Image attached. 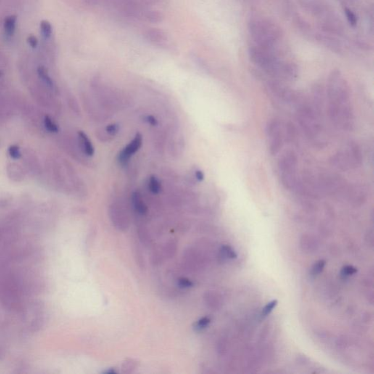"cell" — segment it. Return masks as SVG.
<instances>
[{
  "mask_svg": "<svg viewBox=\"0 0 374 374\" xmlns=\"http://www.w3.org/2000/svg\"><path fill=\"white\" fill-rule=\"evenodd\" d=\"M328 115L338 128L352 130L354 115L351 102L350 88L347 82L338 72L330 75L327 83Z\"/></svg>",
  "mask_w": 374,
  "mask_h": 374,
  "instance_id": "cell-1",
  "label": "cell"
},
{
  "mask_svg": "<svg viewBox=\"0 0 374 374\" xmlns=\"http://www.w3.org/2000/svg\"><path fill=\"white\" fill-rule=\"evenodd\" d=\"M296 118L308 139L317 144H323V129L314 108L307 103H300L297 108Z\"/></svg>",
  "mask_w": 374,
  "mask_h": 374,
  "instance_id": "cell-2",
  "label": "cell"
},
{
  "mask_svg": "<svg viewBox=\"0 0 374 374\" xmlns=\"http://www.w3.org/2000/svg\"><path fill=\"white\" fill-rule=\"evenodd\" d=\"M330 163L342 171L357 168L362 163V150L356 142H349L332 156Z\"/></svg>",
  "mask_w": 374,
  "mask_h": 374,
  "instance_id": "cell-3",
  "label": "cell"
},
{
  "mask_svg": "<svg viewBox=\"0 0 374 374\" xmlns=\"http://www.w3.org/2000/svg\"><path fill=\"white\" fill-rule=\"evenodd\" d=\"M280 181L287 190L296 188L298 183V157L292 150L285 151L278 161Z\"/></svg>",
  "mask_w": 374,
  "mask_h": 374,
  "instance_id": "cell-4",
  "label": "cell"
},
{
  "mask_svg": "<svg viewBox=\"0 0 374 374\" xmlns=\"http://www.w3.org/2000/svg\"><path fill=\"white\" fill-rule=\"evenodd\" d=\"M282 122L278 119H270L266 125V134L268 139L269 150L271 155L280 152L284 145V133Z\"/></svg>",
  "mask_w": 374,
  "mask_h": 374,
  "instance_id": "cell-5",
  "label": "cell"
},
{
  "mask_svg": "<svg viewBox=\"0 0 374 374\" xmlns=\"http://www.w3.org/2000/svg\"><path fill=\"white\" fill-rule=\"evenodd\" d=\"M142 143H143V136L141 134L137 133L134 139L119 153V156H118L119 162L122 164H127L131 156H133L141 147Z\"/></svg>",
  "mask_w": 374,
  "mask_h": 374,
  "instance_id": "cell-6",
  "label": "cell"
},
{
  "mask_svg": "<svg viewBox=\"0 0 374 374\" xmlns=\"http://www.w3.org/2000/svg\"><path fill=\"white\" fill-rule=\"evenodd\" d=\"M79 143L80 147L83 150V153L88 156H92L95 154V148H94L91 140L87 136L86 133L83 131H79L78 133Z\"/></svg>",
  "mask_w": 374,
  "mask_h": 374,
  "instance_id": "cell-7",
  "label": "cell"
},
{
  "mask_svg": "<svg viewBox=\"0 0 374 374\" xmlns=\"http://www.w3.org/2000/svg\"><path fill=\"white\" fill-rule=\"evenodd\" d=\"M132 201H133V207L135 210L139 214L144 215L147 213V206H146L141 196L138 193H134L132 196Z\"/></svg>",
  "mask_w": 374,
  "mask_h": 374,
  "instance_id": "cell-8",
  "label": "cell"
},
{
  "mask_svg": "<svg viewBox=\"0 0 374 374\" xmlns=\"http://www.w3.org/2000/svg\"><path fill=\"white\" fill-rule=\"evenodd\" d=\"M16 21L17 17L16 16H8L5 20V32L8 37H12L14 35L16 30Z\"/></svg>",
  "mask_w": 374,
  "mask_h": 374,
  "instance_id": "cell-9",
  "label": "cell"
},
{
  "mask_svg": "<svg viewBox=\"0 0 374 374\" xmlns=\"http://www.w3.org/2000/svg\"><path fill=\"white\" fill-rule=\"evenodd\" d=\"M148 189L153 194H158L161 191V184L154 175H151L148 180Z\"/></svg>",
  "mask_w": 374,
  "mask_h": 374,
  "instance_id": "cell-10",
  "label": "cell"
},
{
  "mask_svg": "<svg viewBox=\"0 0 374 374\" xmlns=\"http://www.w3.org/2000/svg\"><path fill=\"white\" fill-rule=\"evenodd\" d=\"M38 73L40 78L42 79V80H43L45 83H46L47 86L49 87H52L54 86V85H53L52 80L50 78L49 75H48V71L46 70V69L44 67H38Z\"/></svg>",
  "mask_w": 374,
  "mask_h": 374,
  "instance_id": "cell-11",
  "label": "cell"
},
{
  "mask_svg": "<svg viewBox=\"0 0 374 374\" xmlns=\"http://www.w3.org/2000/svg\"><path fill=\"white\" fill-rule=\"evenodd\" d=\"M40 30H41L43 36L46 39H48L51 37V33H52V27H51V24L49 22H47V21H42L41 23H40Z\"/></svg>",
  "mask_w": 374,
  "mask_h": 374,
  "instance_id": "cell-12",
  "label": "cell"
},
{
  "mask_svg": "<svg viewBox=\"0 0 374 374\" xmlns=\"http://www.w3.org/2000/svg\"><path fill=\"white\" fill-rule=\"evenodd\" d=\"M45 127L50 133H57L59 131L58 126L55 124L54 121L51 119V117L46 116L44 119Z\"/></svg>",
  "mask_w": 374,
  "mask_h": 374,
  "instance_id": "cell-13",
  "label": "cell"
},
{
  "mask_svg": "<svg viewBox=\"0 0 374 374\" xmlns=\"http://www.w3.org/2000/svg\"><path fill=\"white\" fill-rule=\"evenodd\" d=\"M277 304H278V301H277V300H273V301H270V303H268V304L266 305L265 307L263 308V309H262L261 317H262V318H265V317H267L270 313L273 312L274 308L277 306Z\"/></svg>",
  "mask_w": 374,
  "mask_h": 374,
  "instance_id": "cell-14",
  "label": "cell"
},
{
  "mask_svg": "<svg viewBox=\"0 0 374 374\" xmlns=\"http://www.w3.org/2000/svg\"><path fill=\"white\" fill-rule=\"evenodd\" d=\"M357 272V269L352 265H346L341 269V275L343 278H348Z\"/></svg>",
  "mask_w": 374,
  "mask_h": 374,
  "instance_id": "cell-15",
  "label": "cell"
},
{
  "mask_svg": "<svg viewBox=\"0 0 374 374\" xmlns=\"http://www.w3.org/2000/svg\"><path fill=\"white\" fill-rule=\"evenodd\" d=\"M221 253L224 257L229 258V259H235L237 257L235 251L230 246H227V245L222 246V249H221Z\"/></svg>",
  "mask_w": 374,
  "mask_h": 374,
  "instance_id": "cell-16",
  "label": "cell"
},
{
  "mask_svg": "<svg viewBox=\"0 0 374 374\" xmlns=\"http://www.w3.org/2000/svg\"><path fill=\"white\" fill-rule=\"evenodd\" d=\"M325 265H326L325 260H320L316 262L314 266H313L312 272H311L313 276H316V275H319L323 270Z\"/></svg>",
  "mask_w": 374,
  "mask_h": 374,
  "instance_id": "cell-17",
  "label": "cell"
},
{
  "mask_svg": "<svg viewBox=\"0 0 374 374\" xmlns=\"http://www.w3.org/2000/svg\"><path fill=\"white\" fill-rule=\"evenodd\" d=\"M211 323V319L209 317H203L196 324H195V329L198 331L199 330H202L203 329L206 328V327L209 326V324Z\"/></svg>",
  "mask_w": 374,
  "mask_h": 374,
  "instance_id": "cell-18",
  "label": "cell"
},
{
  "mask_svg": "<svg viewBox=\"0 0 374 374\" xmlns=\"http://www.w3.org/2000/svg\"><path fill=\"white\" fill-rule=\"evenodd\" d=\"M345 14H346V19H347L348 22L350 24L351 26L354 27L357 24V17L354 15V13L351 11V10L346 8L344 11Z\"/></svg>",
  "mask_w": 374,
  "mask_h": 374,
  "instance_id": "cell-19",
  "label": "cell"
},
{
  "mask_svg": "<svg viewBox=\"0 0 374 374\" xmlns=\"http://www.w3.org/2000/svg\"><path fill=\"white\" fill-rule=\"evenodd\" d=\"M8 152H9L10 156L13 159H17L21 157L20 150H19V146H16V145L11 146L8 150Z\"/></svg>",
  "mask_w": 374,
  "mask_h": 374,
  "instance_id": "cell-20",
  "label": "cell"
},
{
  "mask_svg": "<svg viewBox=\"0 0 374 374\" xmlns=\"http://www.w3.org/2000/svg\"><path fill=\"white\" fill-rule=\"evenodd\" d=\"M178 285L180 288L186 289L193 288L194 286V284L192 280L187 279L186 278H181L178 280Z\"/></svg>",
  "mask_w": 374,
  "mask_h": 374,
  "instance_id": "cell-21",
  "label": "cell"
},
{
  "mask_svg": "<svg viewBox=\"0 0 374 374\" xmlns=\"http://www.w3.org/2000/svg\"><path fill=\"white\" fill-rule=\"evenodd\" d=\"M106 130L109 135H115L119 133V126L117 124H111L106 127Z\"/></svg>",
  "mask_w": 374,
  "mask_h": 374,
  "instance_id": "cell-22",
  "label": "cell"
},
{
  "mask_svg": "<svg viewBox=\"0 0 374 374\" xmlns=\"http://www.w3.org/2000/svg\"><path fill=\"white\" fill-rule=\"evenodd\" d=\"M27 42H28L29 45L32 47V48H35L38 46V39L35 38L33 35H30L27 38Z\"/></svg>",
  "mask_w": 374,
  "mask_h": 374,
  "instance_id": "cell-23",
  "label": "cell"
},
{
  "mask_svg": "<svg viewBox=\"0 0 374 374\" xmlns=\"http://www.w3.org/2000/svg\"><path fill=\"white\" fill-rule=\"evenodd\" d=\"M145 121L148 124H149L150 125L153 126V127H155V126H157L158 125L157 119L155 117H153V116H147V117L145 118Z\"/></svg>",
  "mask_w": 374,
  "mask_h": 374,
  "instance_id": "cell-24",
  "label": "cell"
},
{
  "mask_svg": "<svg viewBox=\"0 0 374 374\" xmlns=\"http://www.w3.org/2000/svg\"><path fill=\"white\" fill-rule=\"evenodd\" d=\"M195 175V178H197V180H199V181H202V180H204V173H203V171H201V170H196Z\"/></svg>",
  "mask_w": 374,
  "mask_h": 374,
  "instance_id": "cell-25",
  "label": "cell"
},
{
  "mask_svg": "<svg viewBox=\"0 0 374 374\" xmlns=\"http://www.w3.org/2000/svg\"><path fill=\"white\" fill-rule=\"evenodd\" d=\"M116 373V371L114 370H107V371H106V373L114 374V373Z\"/></svg>",
  "mask_w": 374,
  "mask_h": 374,
  "instance_id": "cell-26",
  "label": "cell"
},
{
  "mask_svg": "<svg viewBox=\"0 0 374 374\" xmlns=\"http://www.w3.org/2000/svg\"><path fill=\"white\" fill-rule=\"evenodd\" d=\"M0 76H1V72H0Z\"/></svg>",
  "mask_w": 374,
  "mask_h": 374,
  "instance_id": "cell-27",
  "label": "cell"
}]
</instances>
